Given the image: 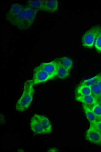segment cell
<instances>
[{"instance_id": "cell-19", "label": "cell", "mask_w": 101, "mask_h": 152, "mask_svg": "<svg viewBox=\"0 0 101 152\" xmlns=\"http://www.w3.org/2000/svg\"><path fill=\"white\" fill-rule=\"evenodd\" d=\"M91 110L97 117V121L101 120V107L97 103L91 108Z\"/></svg>"}, {"instance_id": "cell-5", "label": "cell", "mask_w": 101, "mask_h": 152, "mask_svg": "<svg viewBox=\"0 0 101 152\" xmlns=\"http://www.w3.org/2000/svg\"><path fill=\"white\" fill-rule=\"evenodd\" d=\"M86 138L93 143L101 145V132L94 126H90L86 131Z\"/></svg>"}, {"instance_id": "cell-2", "label": "cell", "mask_w": 101, "mask_h": 152, "mask_svg": "<svg viewBox=\"0 0 101 152\" xmlns=\"http://www.w3.org/2000/svg\"><path fill=\"white\" fill-rule=\"evenodd\" d=\"M30 127L35 133L44 134L50 133L52 126L49 120L44 116L35 114L31 119Z\"/></svg>"}, {"instance_id": "cell-13", "label": "cell", "mask_w": 101, "mask_h": 152, "mask_svg": "<svg viewBox=\"0 0 101 152\" xmlns=\"http://www.w3.org/2000/svg\"><path fill=\"white\" fill-rule=\"evenodd\" d=\"M76 96H85L92 95L91 86L80 85L76 90Z\"/></svg>"}, {"instance_id": "cell-1", "label": "cell", "mask_w": 101, "mask_h": 152, "mask_svg": "<svg viewBox=\"0 0 101 152\" xmlns=\"http://www.w3.org/2000/svg\"><path fill=\"white\" fill-rule=\"evenodd\" d=\"M34 85L32 80H29L25 83L23 95L16 103L17 110L23 112L29 107L32 102L34 93Z\"/></svg>"}, {"instance_id": "cell-11", "label": "cell", "mask_w": 101, "mask_h": 152, "mask_svg": "<svg viewBox=\"0 0 101 152\" xmlns=\"http://www.w3.org/2000/svg\"><path fill=\"white\" fill-rule=\"evenodd\" d=\"M83 107L86 117L90 122V126H93L97 121V117L92 112L91 108L83 104Z\"/></svg>"}, {"instance_id": "cell-8", "label": "cell", "mask_w": 101, "mask_h": 152, "mask_svg": "<svg viewBox=\"0 0 101 152\" xmlns=\"http://www.w3.org/2000/svg\"><path fill=\"white\" fill-rule=\"evenodd\" d=\"M25 8L23 7L18 15L11 23L20 29H26L25 24Z\"/></svg>"}, {"instance_id": "cell-3", "label": "cell", "mask_w": 101, "mask_h": 152, "mask_svg": "<svg viewBox=\"0 0 101 152\" xmlns=\"http://www.w3.org/2000/svg\"><path fill=\"white\" fill-rule=\"evenodd\" d=\"M101 29L100 26H96L89 30L82 38V41L83 46L88 48H92Z\"/></svg>"}, {"instance_id": "cell-22", "label": "cell", "mask_w": 101, "mask_h": 152, "mask_svg": "<svg viewBox=\"0 0 101 152\" xmlns=\"http://www.w3.org/2000/svg\"><path fill=\"white\" fill-rule=\"evenodd\" d=\"M97 84L98 86V87L99 88L100 90H101V76Z\"/></svg>"}, {"instance_id": "cell-20", "label": "cell", "mask_w": 101, "mask_h": 152, "mask_svg": "<svg viewBox=\"0 0 101 152\" xmlns=\"http://www.w3.org/2000/svg\"><path fill=\"white\" fill-rule=\"evenodd\" d=\"M94 45L97 52L101 53V29L96 38Z\"/></svg>"}, {"instance_id": "cell-15", "label": "cell", "mask_w": 101, "mask_h": 152, "mask_svg": "<svg viewBox=\"0 0 101 152\" xmlns=\"http://www.w3.org/2000/svg\"><path fill=\"white\" fill-rule=\"evenodd\" d=\"M44 1H28V6L33 9L42 11Z\"/></svg>"}, {"instance_id": "cell-10", "label": "cell", "mask_w": 101, "mask_h": 152, "mask_svg": "<svg viewBox=\"0 0 101 152\" xmlns=\"http://www.w3.org/2000/svg\"><path fill=\"white\" fill-rule=\"evenodd\" d=\"M23 7L19 4H14L6 14V18L10 23L12 21L22 9Z\"/></svg>"}, {"instance_id": "cell-21", "label": "cell", "mask_w": 101, "mask_h": 152, "mask_svg": "<svg viewBox=\"0 0 101 152\" xmlns=\"http://www.w3.org/2000/svg\"><path fill=\"white\" fill-rule=\"evenodd\" d=\"M93 126L98 131L101 132V120H98Z\"/></svg>"}, {"instance_id": "cell-7", "label": "cell", "mask_w": 101, "mask_h": 152, "mask_svg": "<svg viewBox=\"0 0 101 152\" xmlns=\"http://www.w3.org/2000/svg\"><path fill=\"white\" fill-rule=\"evenodd\" d=\"M25 8V24L26 29L29 28L33 23L38 11L28 6Z\"/></svg>"}, {"instance_id": "cell-4", "label": "cell", "mask_w": 101, "mask_h": 152, "mask_svg": "<svg viewBox=\"0 0 101 152\" xmlns=\"http://www.w3.org/2000/svg\"><path fill=\"white\" fill-rule=\"evenodd\" d=\"M54 78V77L49 75L46 72L40 68L39 66L36 67L34 70L32 80L34 85L45 83Z\"/></svg>"}, {"instance_id": "cell-6", "label": "cell", "mask_w": 101, "mask_h": 152, "mask_svg": "<svg viewBox=\"0 0 101 152\" xmlns=\"http://www.w3.org/2000/svg\"><path fill=\"white\" fill-rule=\"evenodd\" d=\"M59 66V61L58 59L53 60L50 62H43L39 67L46 72L49 75L56 77Z\"/></svg>"}, {"instance_id": "cell-12", "label": "cell", "mask_w": 101, "mask_h": 152, "mask_svg": "<svg viewBox=\"0 0 101 152\" xmlns=\"http://www.w3.org/2000/svg\"><path fill=\"white\" fill-rule=\"evenodd\" d=\"M58 1H44L43 11L53 12L58 9Z\"/></svg>"}, {"instance_id": "cell-18", "label": "cell", "mask_w": 101, "mask_h": 152, "mask_svg": "<svg viewBox=\"0 0 101 152\" xmlns=\"http://www.w3.org/2000/svg\"><path fill=\"white\" fill-rule=\"evenodd\" d=\"M92 95L97 100L101 96V90L97 84L91 86Z\"/></svg>"}, {"instance_id": "cell-17", "label": "cell", "mask_w": 101, "mask_h": 152, "mask_svg": "<svg viewBox=\"0 0 101 152\" xmlns=\"http://www.w3.org/2000/svg\"><path fill=\"white\" fill-rule=\"evenodd\" d=\"M101 76V74H98L92 78L83 81L81 85H86L91 86L97 83Z\"/></svg>"}, {"instance_id": "cell-14", "label": "cell", "mask_w": 101, "mask_h": 152, "mask_svg": "<svg viewBox=\"0 0 101 152\" xmlns=\"http://www.w3.org/2000/svg\"><path fill=\"white\" fill-rule=\"evenodd\" d=\"M69 74L70 71L62 66L59 61L58 69L56 76L57 78L61 79H64L69 76Z\"/></svg>"}, {"instance_id": "cell-16", "label": "cell", "mask_w": 101, "mask_h": 152, "mask_svg": "<svg viewBox=\"0 0 101 152\" xmlns=\"http://www.w3.org/2000/svg\"><path fill=\"white\" fill-rule=\"evenodd\" d=\"M59 61L62 66L70 71L73 66L72 61L69 58L66 57H62L58 59Z\"/></svg>"}, {"instance_id": "cell-23", "label": "cell", "mask_w": 101, "mask_h": 152, "mask_svg": "<svg viewBox=\"0 0 101 152\" xmlns=\"http://www.w3.org/2000/svg\"><path fill=\"white\" fill-rule=\"evenodd\" d=\"M97 103L101 107V96L97 100Z\"/></svg>"}, {"instance_id": "cell-9", "label": "cell", "mask_w": 101, "mask_h": 152, "mask_svg": "<svg viewBox=\"0 0 101 152\" xmlns=\"http://www.w3.org/2000/svg\"><path fill=\"white\" fill-rule=\"evenodd\" d=\"M75 100L78 102H82L88 107L92 108L97 103V101L92 95L85 96H76Z\"/></svg>"}]
</instances>
